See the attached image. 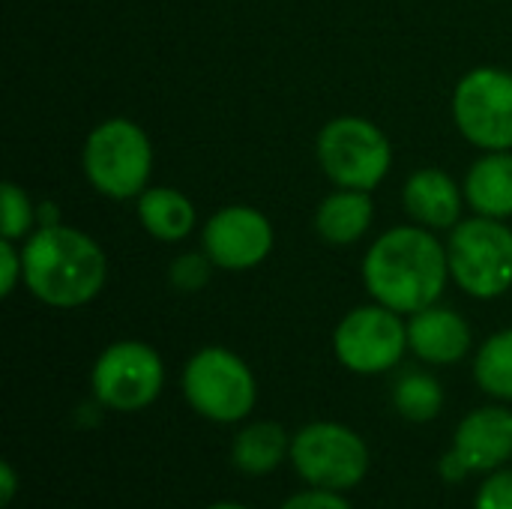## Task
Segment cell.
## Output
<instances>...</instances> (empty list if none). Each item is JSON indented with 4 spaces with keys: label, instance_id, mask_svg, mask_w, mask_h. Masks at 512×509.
<instances>
[{
    "label": "cell",
    "instance_id": "5bb4252c",
    "mask_svg": "<svg viewBox=\"0 0 512 509\" xmlns=\"http://www.w3.org/2000/svg\"><path fill=\"white\" fill-rule=\"evenodd\" d=\"M402 204L417 225L444 231L462 222L465 189L444 168H417L402 189Z\"/></svg>",
    "mask_w": 512,
    "mask_h": 509
},
{
    "label": "cell",
    "instance_id": "2e32d148",
    "mask_svg": "<svg viewBox=\"0 0 512 509\" xmlns=\"http://www.w3.org/2000/svg\"><path fill=\"white\" fill-rule=\"evenodd\" d=\"M375 222L372 195L363 189H339L330 192L315 210V231L330 246H354Z\"/></svg>",
    "mask_w": 512,
    "mask_h": 509
},
{
    "label": "cell",
    "instance_id": "52a82bcc",
    "mask_svg": "<svg viewBox=\"0 0 512 509\" xmlns=\"http://www.w3.org/2000/svg\"><path fill=\"white\" fill-rule=\"evenodd\" d=\"M291 465L309 486L345 492L366 480L369 447L354 429L318 420L291 438Z\"/></svg>",
    "mask_w": 512,
    "mask_h": 509
},
{
    "label": "cell",
    "instance_id": "5b68a950",
    "mask_svg": "<svg viewBox=\"0 0 512 509\" xmlns=\"http://www.w3.org/2000/svg\"><path fill=\"white\" fill-rule=\"evenodd\" d=\"M447 258L453 282L468 297L495 300L512 288V228L504 219H462L450 228Z\"/></svg>",
    "mask_w": 512,
    "mask_h": 509
},
{
    "label": "cell",
    "instance_id": "7c38bea8",
    "mask_svg": "<svg viewBox=\"0 0 512 509\" xmlns=\"http://www.w3.org/2000/svg\"><path fill=\"white\" fill-rule=\"evenodd\" d=\"M453 447L471 465V471L492 474L512 459V411L504 405H486L471 411L453 438Z\"/></svg>",
    "mask_w": 512,
    "mask_h": 509
},
{
    "label": "cell",
    "instance_id": "9a60e30c",
    "mask_svg": "<svg viewBox=\"0 0 512 509\" xmlns=\"http://www.w3.org/2000/svg\"><path fill=\"white\" fill-rule=\"evenodd\" d=\"M465 201L477 216H512V150L483 153L465 174Z\"/></svg>",
    "mask_w": 512,
    "mask_h": 509
},
{
    "label": "cell",
    "instance_id": "603a6c76",
    "mask_svg": "<svg viewBox=\"0 0 512 509\" xmlns=\"http://www.w3.org/2000/svg\"><path fill=\"white\" fill-rule=\"evenodd\" d=\"M474 509H512V471H492L480 486Z\"/></svg>",
    "mask_w": 512,
    "mask_h": 509
},
{
    "label": "cell",
    "instance_id": "9c48e42d",
    "mask_svg": "<svg viewBox=\"0 0 512 509\" xmlns=\"http://www.w3.org/2000/svg\"><path fill=\"white\" fill-rule=\"evenodd\" d=\"M453 120L465 141L489 150H512V72L477 66L453 90Z\"/></svg>",
    "mask_w": 512,
    "mask_h": 509
},
{
    "label": "cell",
    "instance_id": "3957f363",
    "mask_svg": "<svg viewBox=\"0 0 512 509\" xmlns=\"http://www.w3.org/2000/svg\"><path fill=\"white\" fill-rule=\"evenodd\" d=\"M81 165L87 183L111 198L129 201L138 198L153 174V144L147 132L129 117H108L96 129H90Z\"/></svg>",
    "mask_w": 512,
    "mask_h": 509
},
{
    "label": "cell",
    "instance_id": "7402d4cb",
    "mask_svg": "<svg viewBox=\"0 0 512 509\" xmlns=\"http://www.w3.org/2000/svg\"><path fill=\"white\" fill-rule=\"evenodd\" d=\"M213 267H216V264L210 261L207 252H186V255L174 258V264H171V270H168V279H171V285H174L177 291L195 294V291H201V288L210 282Z\"/></svg>",
    "mask_w": 512,
    "mask_h": 509
},
{
    "label": "cell",
    "instance_id": "d4e9b609",
    "mask_svg": "<svg viewBox=\"0 0 512 509\" xmlns=\"http://www.w3.org/2000/svg\"><path fill=\"white\" fill-rule=\"evenodd\" d=\"M279 509H351V504L339 492H333V489H315V486H309L306 492L291 495Z\"/></svg>",
    "mask_w": 512,
    "mask_h": 509
},
{
    "label": "cell",
    "instance_id": "8992f818",
    "mask_svg": "<svg viewBox=\"0 0 512 509\" xmlns=\"http://www.w3.org/2000/svg\"><path fill=\"white\" fill-rule=\"evenodd\" d=\"M321 171L339 189L372 192L390 174L393 147L384 129L366 117L342 114L324 123L315 144Z\"/></svg>",
    "mask_w": 512,
    "mask_h": 509
},
{
    "label": "cell",
    "instance_id": "4316f807",
    "mask_svg": "<svg viewBox=\"0 0 512 509\" xmlns=\"http://www.w3.org/2000/svg\"><path fill=\"white\" fill-rule=\"evenodd\" d=\"M15 489H18V480H15V468L9 462L0 465V504L9 507L12 498H15Z\"/></svg>",
    "mask_w": 512,
    "mask_h": 509
},
{
    "label": "cell",
    "instance_id": "cb8c5ba5",
    "mask_svg": "<svg viewBox=\"0 0 512 509\" xmlns=\"http://www.w3.org/2000/svg\"><path fill=\"white\" fill-rule=\"evenodd\" d=\"M24 282V258L21 249L15 246V240H0V294L9 297L15 291V285Z\"/></svg>",
    "mask_w": 512,
    "mask_h": 509
},
{
    "label": "cell",
    "instance_id": "30bf717a",
    "mask_svg": "<svg viewBox=\"0 0 512 509\" xmlns=\"http://www.w3.org/2000/svg\"><path fill=\"white\" fill-rule=\"evenodd\" d=\"M408 348V324L402 315L375 300L351 309L333 333L336 360L354 375H384L402 363Z\"/></svg>",
    "mask_w": 512,
    "mask_h": 509
},
{
    "label": "cell",
    "instance_id": "83f0119b",
    "mask_svg": "<svg viewBox=\"0 0 512 509\" xmlns=\"http://www.w3.org/2000/svg\"><path fill=\"white\" fill-rule=\"evenodd\" d=\"M207 509H249V507H243V504H213V507H207Z\"/></svg>",
    "mask_w": 512,
    "mask_h": 509
},
{
    "label": "cell",
    "instance_id": "d6986e66",
    "mask_svg": "<svg viewBox=\"0 0 512 509\" xmlns=\"http://www.w3.org/2000/svg\"><path fill=\"white\" fill-rule=\"evenodd\" d=\"M393 405L408 423H432L444 411V387L435 375L411 369L396 381Z\"/></svg>",
    "mask_w": 512,
    "mask_h": 509
},
{
    "label": "cell",
    "instance_id": "ffe728a7",
    "mask_svg": "<svg viewBox=\"0 0 512 509\" xmlns=\"http://www.w3.org/2000/svg\"><path fill=\"white\" fill-rule=\"evenodd\" d=\"M474 378L492 399L512 402V327L492 333L480 345L474 357Z\"/></svg>",
    "mask_w": 512,
    "mask_h": 509
},
{
    "label": "cell",
    "instance_id": "4fadbf2b",
    "mask_svg": "<svg viewBox=\"0 0 512 509\" xmlns=\"http://www.w3.org/2000/svg\"><path fill=\"white\" fill-rule=\"evenodd\" d=\"M471 342V327L456 309L435 303L423 312H414L408 321V345L423 363L453 366L468 357Z\"/></svg>",
    "mask_w": 512,
    "mask_h": 509
},
{
    "label": "cell",
    "instance_id": "8fae6325",
    "mask_svg": "<svg viewBox=\"0 0 512 509\" xmlns=\"http://www.w3.org/2000/svg\"><path fill=\"white\" fill-rule=\"evenodd\" d=\"M276 231L270 219L249 204H231L216 210L201 231V246L219 270L243 273L267 261Z\"/></svg>",
    "mask_w": 512,
    "mask_h": 509
},
{
    "label": "cell",
    "instance_id": "277c9868",
    "mask_svg": "<svg viewBox=\"0 0 512 509\" xmlns=\"http://www.w3.org/2000/svg\"><path fill=\"white\" fill-rule=\"evenodd\" d=\"M183 399L210 423H240L255 411L258 381L249 363L228 348H201L183 366Z\"/></svg>",
    "mask_w": 512,
    "mask_h": 509
},
{
    "label": "cell",
    "instance_id": "7a4b0ae2",
    "mask_svg": "<svg viewBox=\"0 0 512 509\" xmlns=\"http://www.w3.org/2000/svg\"><path fill=\"white\" fill-rule=\"evenodd\" d=\"M24 288L51 309H81L99 297L108 279L102 246L69 225H42L21 243Z\"/></svg>",
    "mask_w": 512,
    "mask_h": 509
},
{
    "label": "cell",
    "instance_id": "6da1fadb",
    "mask_svg": "<svg viewBox=\"0 0 512 509\" xmlns=\"http://www.w3.org/2000/svg\"><path fill=\"white\" fill-rule=\"evenodd\" d=\"M450 279L447 243L417 222L384 231L363 258V285L369 297L399 315L435 306Z\"/></svg>",
    "mask_w": 512,
    "mask_h": 509
},
{
    "label": "cell",
    "instance_id": "44dd1931",
    "mask_svg": "<svg viewBox=\"0 0 512 509\" xmlns=\"http://www.w3.org/2000/svg\"><path fill=\"white\" fill-rule=\"evenodd\" d=\"M0 201H3V213H0V234L6 240H24L33 234V225L39 222V207L30 201V195L18 186V183H3L0 186Z\"/></svg>",
    "mask_w": 512,
    "mask_h": 509
},
{
    "label": "cell",
    "instance_id": "ac0fdd59",
    "mask_svg": "<svg viewBox=\"0 0 512 509\" xmlns=\"http://www.w3.org/2000/svg\"><path fill=\"white\" fill-rule=\"evenodd\" d=\"M291 456V438L276 420H258L237 432L231 465L246 477H267Z\"/></svg>",
    "mask_w": 512,
    "mask_h": 509
},
{
    "label": "cell",
    "instance_id": "e0dca14e",
    "mask_svg": "<svg viewBox=\"0 0 512 509\" xmlns=\"http://www.w3.org/2000/svg\"><path fill=\"white\" fill-rule=\"evenodd\" d=\"M135 201H138V222L153 240L180 243L195 231L198 222L195 204L180 189L147 186Z\"/></svg>",
    "mask_w": 512,
    "mask_h": 509
},
{
    "label": "cell",
    "instance_id": "ba28073f",
    "mask_svg": "<svg viewBox=\"0 0 512 509\" xmlns=\"http://www.w3.org/2000/svg\"><path fill=\"white\" fill-rule=\"evenodd\" d=\"M165 387V363L156 348L138 339H120L108 345L90 372V390L96 405L120 414L150 408Z\"/></svg>",
    "mask_w": 512,
    "mask_h": 509
},
{
    "label": "cell",
    "instance_id": "484cf974",
    "mask_svg": "<svg viewBox=\"0 0 512 509\" xmlns=\"http://www.w3.org/2000/svg\"><path fill=\"white\" fill-rule=\"evenodd\" d=\"M438 471H441V477L447 480V483H465L474 471H471V465L462 459V453L456 450V447H450L444 456H441V465H438Z\"/></svg>",
    "mask_w": 512,
    "mask_h": 509
}]
</instances>
